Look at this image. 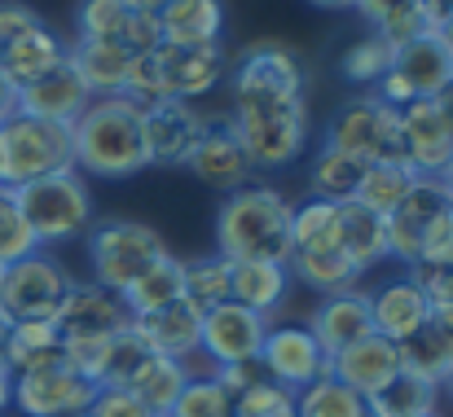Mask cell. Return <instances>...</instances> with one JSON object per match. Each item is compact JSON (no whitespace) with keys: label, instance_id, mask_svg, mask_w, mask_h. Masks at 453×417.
I'll list each match as a JSON object with an SVG mask.
<instances>
[{"label":"cell","instance_id":"94428289","mask_svg":"<svg viewBox=\"0 0 453 417\" xmlns=\"http://www.w3.org/2000/svg\"><path fill=\"white\" fill-rule=\"evenodd\" d=\"M423 417H441V413H423Z\"/></svg>","mask_w":453,"mask_h":417},{"label":"cell","instance_id":"7c38bea8","mask_svg":"<svg viewBox=\"0 0 453 417\" xmlns=\"http://www.w3.org/2000/svg\"><path fill=\"white\" fill-rule=\"evenodd\" d=\"M93 396H97V383L84 378L66 360L13 378V409L27 417H84Z\"/></svg>","mask_w":453,"mask_h":417},{"label":"cell","instance_id":"3957f363","mask_svg":"<svg viewBox=\"0 0 453 417\" xmlns=\"http://www.w3.org/2000/svg\"><path fill=\"white\" fill-rule=\"evenodd\" d=\"M287 273L303 281L317 294H343L352 290L361 269L348 260L339 229H334V202L308 198L303 207L291 211V255H287Z\"/></svg>","mask_w":453,"mask_h":417},{"label":"cell","instance_id":"7a4b0ae2","mask_svg":"<svg viewBox=\"0 0 453 417\" xmlns=\"http://www.w3.org/2000/svg\"><path fill=\"white\" fill-rule=\"evenodd\" d=\"M75 167L124 180L146 167V140H142V106L128 97H93L84 115L71 124Z\"/></svg>","mask_w":453,"mask_h":417},{"label":"cell","instance_id":"5bb4252c","mask_svg":"<svg viewBox=\"0 0 453 417\" xmlns=\"http://www.w3.org/2000/svg\"><path fill=\"white\" fill-rule=\"evenodd\" d=\"M260 369L265 378L300 396L303 387L330 378V356L317 347L308 325H269V338L260 347Z\"/></svg>","mask_w":453,"mask_h":417},{"label":"cell","instance_id":"680465c9","mask_svg":"<svg viewBox=\"0 0 453 417\" xmlns=\"http://www.w3.org/2000/svg\"><path fill=\"white\" fill-rule=\"evenodd\" d=\"M441 185H445V202H449V211H453V167L441 176Z\"/></svg>","mask_w":453,"mask_h":417},{"label":"cell","instance_id":"b9f144b4","mask_svg":"<svg viewBox=\"0 0 453 417\" xmlns=\"http://www.w3.org/2000/svg\"><path fill=\"white\" fill-rule=\"evenodd\" d=\"M35 251H40V242H35V233H31V224H27L18 198H13V189L0 185V269H9V264H18V260H27Z\"/></svg>","mask_w":453,"mask_h":417},{"label":"cell","instance_id":"2e32d148","mask_svg":"<svg viewBox=\"0 0 453 417\" xmlns=\"http://www.w3.org/2000/svg\"><path fill=\"white\" fill-rule=\"evenodd\" d=\"M303 97V66L287 44H256L234 71V102H291Z\"/></svg>","mask_w":453,"mask_h":417},{"label":"cell","instance_id":"4316f807","mask_svg":"<svg viewBox=\"0 0 453 417\" xmlns=\"http://www.w3.org/2000/svg\"><path fill=\"white\" fill-rule=\"evenodd\" d=\"M401 347V369L414 378H427L436 387H445L453 378V316H427Z\"/></svg>","mask_w":453,"mask_h":417},{"label":"cell","instance_id":"d4e9b609","mask_svg":"<svg viewBox=\"0 0 453 417\" xmlns=\"http://www.w3.org/2000/svg\"><path fill=\"white\" fill-rule=\"evenodd\" d=\"M133 334L150 347L154 356H167V360H185L189 352H198V338H203V312L185 299L146 312V316H133Z\"/></svg>","mask_w":453,"mask_h":417},{"label":"cell","instance_id":"ffe728a7","mask_svg":"<svg viewBox=\"0 0 453 417\" xmlns=\"http://www.w3.org/2000/svg\"><path fill=\"white\" fill-rule=\"evenodd\" d=\"M75 40H106V44H124L128 53H150L158 35V18L133 13L124 0H80L75 9Z\"/></svg>","mask_w":453,"mask_h":417},{"label":"cell","instance_id":"f907efd6","mask_svg":"<svg viewBox=\"0 0 453 417\" xmlns=\"http://www.w3.org/2000/svg\"><path fill=\"white\" fill-rule=\"evenodd\" d=\"M13 115H18V88L0 75V124H4V119H13Z\"/></svg>","mask_w":453,"mask_h":417},{"label":"cell","instance_id":"d6a6232c","mask_svg":"<svg viewBox=\"0 0 453 417\" xmlns=\"http://www.w3.org/2000/svg\"><path fill=\"white\" fill-rule=\"evenodd\" d=\"M334 229H339V242H343L348 260H352L361 273L388 260V229H383V216L365 211L361 202H334Z\"/></svg>","mask_w":453,"mask_h":417},{"label":"cell","instance_id":"cb8c5ba5","mask_svg":"<svg viewBox=\"0 0 453 417\" xmlns=\"http://www.w3.org/2000/svg\"><path fill=\"white\" fill-rule=\"evenodd\" d=\"M185 167H189L207 189H220V193L247 189V180H251V171H256L251 158H247V149H242V140L234 137L229 124H225V128H207Z\"/></svg>","mask_w":453,"mask_h":417},{"label":"cell","instance_id":"681fc988","mask_svg":"<svg viewBox=\"0 0 453 417\" xmlns=\"http://www.w3.org/2000/svg\"><path fill=\"white\" fill-rule=\"evenodd\" d=\"M256 378H265V369H260V365H220V369H216V383H220L229 396L247 391Z\"/></svg>","mask_w":453,"mask_h":417},{"label":"cell","instance_id":"e0dca14e","mask_svg":"<svg viewBox=\"0 0 453 417\" xmlns=\"http://www.w3.org/2000/svg\"><path fill=\"white\" fill-rule=\"evenodd\" d=\"M53 325H58V334L66 343H88V338H111V334L128 330L133 316H128L124 299L102 290L97 281H71Z\"/></svg>","mask_w":453,"mask_h":417},{"label":"cell","instance_id":"74e56055","mask_svg":"<svg viewBox=\"0 0 453 417\" xmlns=\"http://www.w3.org/2000/svg\"><path fill=\"white\" fill-rule=\"evenodd\" d=\"M185 383H189V378H185V369H180L176 360H167V356H150L124 391H133V396L146 405V413L150 417H167L172 413V405H176V396L185 391Z\"/></svg>","mask_w":453,"mask_h":417},{"label":"cell","instance_id":"f35d334b","mask_svg":"<svg viewBox=\"0 0 453 417\" xmlns=\"http://www.w3.org/2000/svg\"><path fill=\"white\" fill-rule=\"evenodd\" d=\"M436 400H441V387L436 383L414 378V374L401 369V378H392L370 400V413L374 417H423V413H436Z\"/></svg>","mask_w":453,"mask_h":417},{"label":"cell","instance_id":"9f6ffc18","mask_svg":"<svg viewBox=\"0 0 453 417\" xmlns=\"http://www.w3.org/2000/svg\"><path fill=\"white\" fill-rule=\"evenodd\" d=\"M317 9H357V0H312Z\"/></svg>","mask_w":453,"mask_h":417},{"label":"cell","instance_id":"5b68a950","mask_svg":"<svg viewBox=\"0 0 453 417\" xmlns=\"http://www.w3.org/2000/svg\"><path fill=\"white\" fill-rule=\"evenodd\" d=\"M13 198H18V207H22L40 246L71 242V238L93 229V198H88V185L75 167L40 176V180L13 189Z\"/></svg>","mask_w":453,"mask_h":417},{"label":"cell","instance_id":"1f68e13d","mask_svg":"<svg viewBox=\"0 0 453 417\" xmlns=\"http://www.w3.org/2000/svg\"><path fill=\"white\" fill-rule=\"evenodd\" d=\"M225 0H172L158 13L163 44H220Z\"/></svg>","mask_w":453,"mask_h":417},{"label":"cell","instance_id":"6da1fadb","mask_svg":"<svg viewBox=\"0 0 453 417\" xmlns=\"http://www.w3.org/2000/svg\"><path fill=\"white\" fill-rule=\"evenodd\" d=\"M291 202L269 185H247L238 193H225L216 211V255L229 264L238 260H265L287 264L291 255Z\"/></svg>","mask_w":453,"mask_h":417},{"label":"cell","instance_id":"db71d44e","mask_svg":"<svg viewBox=\"0 0 453 417\" xmlns=\"http://www.w3.org/2000/svg\"><path fill=\"white\" fill-rule=\"evenodd\" d=\"M9 405H13V374L0 365V413H4Z\"/></svg>","mask_w":453,"mask_h":417},{"label":"cell","instance_id":"11a10c76","mask_svg":"<svg viewBox=\"0 0 453 417\" xmlns=\"http://www.w3.org/2000/svg\"><path fill=\"white\" fill-rule=\"evenodd\" d=\"M436 106H441V115L449 119V128H453V84L445 88V93H441V97H436Z\"/></svg>","mask_w":453,"mask_h":417},{"label":"cell","instance_id":"52a82bcc","mask_svg":"<svg viewBox=\"0 0 453 417\" xmlns=\"http://www.w3.org/2000/svg\"><path fill=\"white\" fill-rule=\"evenodd\" d=\"M167 242L163 233L142 224V220H97L88 229V264H93V281L111 294H124L146 269L158 260H167Z\"/></svg>","mask_w":453,"mask_h":417},{"label":"cell","instance_id":"f546056e","mask_svg":"<svg viewBox=\"0 0 453 417\" xmlns=\"http://www.w3.org/2000/svg\"><path fill=\"white\" fill-rule=\"evenodd\" d=\"M66 360V338L58 334L53 321H22V325H9L4 334V369L18 378V374H35V369H49V365H62Z\"/></svg>","mask_w":453,"mask_h":417},{"label":"cell","instance_id":"60d3db41","mask_svg":"<svg viewBox=\"0 0 453 417\" xmlns=\"http://www.w3.org/2000/svg\"><path fill=\"white\" fill-rule=\"evenodd\" d=\"M296 413L300 417H374L370 400L357 396L352 387H343L339 378H321L312 387H303L296 396Z\"/></svg>","mask_w":453,"mask_h":417},{"label":"cell","instance_id":"4fadbf2b","mask_svg":"<svg viewBox=\"0 0 453 417\" xmlns=\"http://www.w3.org/2000/svg\"><path fill=\"white\" fill-rule=\"evenodd\" d=\"M269 338V316L242 307V303H220L211 312H203V356L220 369V365H260V347Z\"/></svg>","mask_w":453,"mask_h":417},{"label":"cell","instance_id":"277c9868","mask_svg":"<svg viewBox=\"0 0 453 417\" xmlns=\"http://www.w3.org/2000/svg\"><path fill=\"white\" fill-rule=\"evenodd\" d=\"M229 128L251 167H291L308 145V102H238Z\"/></svg>","mask_w":453,"mask_h":417},{"label":"cell","instance_id":"ab89813d","mask_svg":"<svg viewBox=\"0 0 453 417\" xmlns=\"http://www.w3.org/2000/svg\"><path fill=\"white\" fill-rule=\"evenodd\" d=\"M180 299L194 303L198 312H211L220 303H229V260L225 255H198L185 260V285Z\"/></svg>","mask_w":453,"mask_h":417},{"label":"cell","instance_id":"8992f818","mask_svg":"<svg viewBox=\"0 0 453 417\" xmlns=\"http://www.w3.org/2000/svg\"><path fill=\"white\" fill-rule=\"evenodd\" d=\"M66 167H75L66 124H49V119H35L22 110L0 124V185L4 189H22V185L66 171Z\"/></svg>","mask_w":453,"mask_h":417},{"label":"cell","instance_id":"7dc6e473","mask_svg":"<svg viewBox=\"0 0 453 417\" xmlns=\"http://www.w3.org/2000/svg\"><path fill=\"white\" fill-rule=\"evenodd\" d=\"M84 417H150L146 405L133 396V391H119V387H97L93 405Z\"/></svg>","mask_w":453,"mask_h":417},{"label":"cell","instance_id":"8fae6325","mask_svg":"<svg viewBox=\"0 0 453 417\" xmlns=\"http://www.w3.org/2000/svg\"><path fill=\"white\" fill-rule=\"evenodd\" d=\"M154 75L163 102H194L229 75L225 44H154Z\"/></svg>","mask_w":453,"mask_h":417},{"label":"cell","instance_id":"e575fe53","mask_svg":"<svg viewBox=\"0 0 453 417\" xmlns=\"http://www.w3.org/2000/svg\"><path fill=\"white\" fill-rule=\"evenodd\" d=\"M361 171L365 167L357 158H348V154H339V149H330L321 140L317 154H312V163H308V189L321 202H352V193L361 185Z\"/></svg>","mask_w":453,"mask_h":417},{"label":"cell","instance_id":"d590c367","mask_svg":"<svg viewBox=\"0 0 453 417\" xmlns=\"http://www.w3.org/2000/svg\"><path fill=\"white\" fill-rule=\"evenodd\" d=\"M180 285H185V260L167 255V260H158L154 269H146L119 299H124L128 316H146V312H158V307L176 303V299H180Z\"/></svg>","mask_w":453,"mask_h":417},{"label":"cell","instance_id":"91938a15","mask_svg":"<svg viewBox=\"0 0 453 417\" xmlns=\"http://www.w3.org/2000/svg\"><path fill=\"white\" fill-rule=\"evenodd\" d=\"M445 387H449V396H453V378H449V383H445Z\"/></svg>","mask_w":453,"mask_h":417},{"label":"cell","instance_id":"484cf974","mask_svg":"<svg viewBox=\"0 0 453 417\" xmlns=\"http://www.w3.org/2000/svg\"><path fill=\"white\" fill-rule=\"evenodd\" d=\"M370 316H374V334L392 338V343H405L427 316H432V303L423 294L418 277H396L388 285H379L370 294Z\"/></svg>","mask_w":453,"mask_h":417},{"label":"cell","instance_id":"ac0fdd59","mask_svg":"<svg viewBox=\"0 0 453 417\" xmlns=\"http://www.w3.org/2000/svg\"><path fill=\"white\" fill-rule=\"evenodd\" d=\"M203 133H207V124L198 119V110L189 102H158L150 110H142L146 167H185Z\"/></svg>","mask_w":453,"mask_h":417},{"label":"cell","instance_id":"bcb514c9","mask_svg":"<svg viewBox=\"0 0 453 417\" xmlns=\"http://www.w3.org/2000/svg\"><path fill=\"white\" fill-rule=\"evenodd\" d=\"M414 269H453V211L449 207L432 220V229H427V238H423V251H418V264H414Z\"/></svg>","mask_w":453,"mask_h":417},{"label":"cell","instance_id":"6f0895ef","mask_svg":"<svg viewBox=\"0 0 453 417\" xmlns=\"http://www.w3.org/2000/svg\"><path fill=\"white\" fill-rule=\"evenodd\" d=\"M436 31H441V40H445V44H449V53H453V18H445V22H441V27H436Z\"/></svg>","mask_w":453,"mask_h":417},{"label":"cell","instance_id":"816d5d0a","mask_svg":"<svg viewBox=\"0 0 453 417\" xmlns=\"http://www.w3.org/2000/svg\"><path fill=\"white\" fill-rule=\"evenodd\" d=\"M124 4H128L133 13H142V18H158V13H163L172 0H124Z\"/></svg>","mask_w":453,"mask_h":417},{"label":"cell","instance_id":"603a6c76","mask_svg":"<svg viewBox=\"0 0 453 417\" xmlns=\"http://www.w3.org/2000/svg\"><path fill=\"white\" fill-rule=\"evenodd\" d=\"M308 334L317 338V347L326 356H339L343 347H352L357 338L374 334V316H370V294L361 290H343V294H326L317 303V312L308 316Z\"/></svg>","mask_w":453,"mask_h":417},{"label":"cell","instance_id":"f5cc1de1","mask_svg":"<svg viewBox=\"0 0 453 417\" xmlns=\"http://www.w3.org/2000/svg\"><path fill=\"white\" fill-rule=\"evenodd\" d=\"M427 13H432V27H441L445 18H453V0H427Z\"/></svg>","mask_w":453,"mask_h":417},{"label":"cell","instance_id":"c3c4849f","mask_svg":"<svg viewBox=\"0 0 453 417\" xmlns=\"http://www.w3.org/2000/svg\"><path fill=\"white\" fill-rule=\"evenodd\" d=\"M436 316H453V269H414Z\"/></svg>","mask_w":453,"mask_h":417},{"label":"cell","instance_id":"83f0119b","mask_svg":"<svg viewBox=\"0 0 453 417\" xmlns=\"http://www.w3.org/2000/svg\"><path fill=\"white\" fill-rule=\"evenodd\" d=\"M62 57H66V44L53 35L49 22H35V27H27L22 35H13L9 44H0V75H4L13 88H27V84H35L44 71H53Z\"/></svg>","mask_w":453,"mask_h":417},{"label":"cell","instance_id":"8d00e7d4","mask_svg":"<svg viewBox=\"0 0 453 417\" xmlns=\"http://www.w3.org/2000/svg\"><path fill=\"white\" fill-rule=\"evenodd\" d=\"M414 171L405 167V163H370L365 171H361V185H357V193H352V202H361L365 211H374V216H392L396 211V202L414 189Z\"/></svg>","mask_w":453,"mask_h":417},{"label":"cell","instance_id":"836d02e7","mask_svg":"<svg viewBox=\"0 0 453 417\" xmlns=\"http://www.w3.org/2000/svg\"><path fill=\"white\" fill-rule=\"evenodd\" d=\"M357 13L370 22V35L388 40L392 49L423 35V31H436L427 0H357Z\"/></svg>","mask_w":453,"mask_h":417},{"label":"cell","instance_id":"7bdbcfd3","mask_svg":"<svg viewBox=\"0 0 453 417\" xmlns=\"http://www.w3.org/2000/svg\"><path fill=\"white\" fill-rule=\"evenodd\" d=\"M392 66V44L379 40V35H361L348 53H343V75L361 88H374Z\"/></svg>","mask_w":453,"mask_h":417},{"label":"cell","instance_id":"f6af8a7d","mask_svg":"<svg viewBox=\"0 0 453 417\" xmlns=\"http://www.w3.org/2000/svg\"><path fill=\"white\" fill-rule=\"evenodd\" d=\"M234 417H300L296 413V391L278 387L273 378H256L247 391L234 396Z\"/></svg>","mask_w":453,"mask_h":417},{"label":"cell","instance_id":"d6986e66","mask_svg":"<svg viewBox=\"0 0 453 417\" xmlns=\"http://www.w3.org/2000/svg\"><path fill=\"white\" fill-rule=\"evenodd\" d=\"M449 202H445V185L441 180H427V176H418L414 180V189L396 202V211L383 220V229H388V260H401V264H418V251H423V238H427V229H432V220L445 211Z\"/></svg>","mask_w":453,"mask_h":417},{"label":"cell","instance_id":"ba28073f","mask_svg":"<svg viewBox=\"0 0 453 417\" xmlns=\"http://www.w3.org/2000/svg\"><path fill=\"white\" fill-rule=\"evenodd\" d=\"M326 145L357 158L361 167L370 163H405L401 158V119L396 106H388L379 93H357L348 97L330 124H326Z\"/></svg>","mask_w":453,"mask_h":417},{"label":"cell","instance_id":"9a60e30c","mask_svg":"<svg viewBox=\"0 0 453 417\" xmlns=\"http://www.w3.org/2000/svg\"><path fill=\"white\" fill-rule=\"evenodd\" d=\"M401 119V158L414 176L441 180L453 167V128L441 115L436 97L432 102H410L396 110Z\"/></svg>","mask_w":453,"mask_h":417},{"label":"cell","instance_id":"4dcf8cb0","mask_svg":"<svg viewBox=\"0 0 453 417\" xmlns=\"http://www.w3.org/2000/svg\"><path fill=\"white\" fill-rule=\"evenodd\" d=\"M287 290H291V273L287 264H265V260H238L229 264V299L269 316L287 303Z\"/></svg>","mask_w":453,"mask_h":417},{"label":"cell","instance_id":"ee69618b","mask_svg":"<svg viewBox=\"0 0 453 417\" xmlns=\"http://www.w3.org/2000/svg\"><path fill=\"white\" fill-rule=\"evenodd\" d=\"M167 417H234V396L216 378H189Z\"/></svg>","mask_w":453,"mask_h":417},{"label":"cell","instance_id":"7402d4cb","mask_svg":"<svg viewBox=\"0 0 453 417\" xmlns=\"http://www.w3.org/2000/svg\"><path fill=\"white\" fill-rule=\"evenodd\" d=\"M93 102V93L84 88V80L75 75V66L62 57L53 71H44L35 84L18 88V110L22 115H35V119H49V124H75L84 115V106Z\"/></svg>","mask_w":453,"mask_h":417},{"label":"cell","instance_id":"30bf717a","mask_svg":"<svg viewBox=\"0 0 453 417\" xmlns=\"http://www.w3.org/2000/svg\"><path fill=\"white\" fill-rule=\"evenodd\" d=\"M71 290V277L58 260L49 255H27L9 269H0V316L9 325H22V321H53L62 299Z\"/></svg>","mask_w":453,"mask_h":417},{"label":"cell","instance_id":"44dd1931","mask_svg":"<svg viewBox=\"0 0 453 417\" xmlns=\"http://www.w3.org/2000/svg\"><path fill=\"white\" fill-rule=\"evenodd\" d=\"M330 378H339L357 396L374 400L392 378H401V347L383 334H365L352 347H343L339 356H330Z\"/></svg>","mask_w":453,"mask_h":417},{"label":"cell","instance_id":"f1b7e54d","mask_svg":"<svg viewBox=\"0 0 453 417\" xmlns=\"http://www.w3.org/2000/svg\"><path fill=\"white\" fill-rule=\"evenodd\" d=\"M133 57L137 53H128L124 44H106V40H75L66 49V62L75 66V75L84 80L93 97H124Z\"/></svg>","mask_w":453,"mask_h":417},{"label":"cell","instance_id":"9c48e42d","mask_svg":"<svg viewBox=\"0 0 453 417\" xmlns=\"http://www.w3.org/2000/svg\"><path fill=\"white\" fill-rule=\"evenodd\" d=\"M453 84V53L441 40V31H423L405 44L392 49L388 75L374 84V93L388 106H410V102H432Z\"/></svg>","mask_w":453,"mask_h":417}]
</instances>
